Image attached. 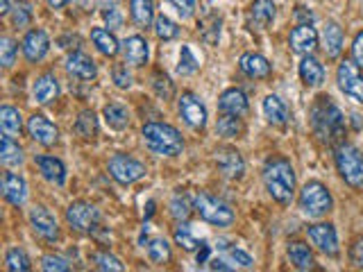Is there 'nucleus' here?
Instances as JSON below:
<instances>
[{"label": "nucleus", "mask_w": 363, "mask_h": 272, "mask_svg": "<svg viewBox=\"0 0 363 272\" xmlns=\"http://www.w3.org/2000/svg\"><path fill=\"white\" fill-rule=\"evenodd\" d=\"M309 123L313 134L318 136L322 143L338 145L343 143V134H345V118L329 95H318L309 109Z\"/></svg>", "instance_id": "f257e3e1"}, {"label": "nucleus", "mask_w": 363, "mask_h": 272, "mask_svg": "<svg viewBox=\"0 0 363 272\" xmlns=\"http://www.w3.org/2000/svg\"><path fill=\"white\" fill-rule=\"evenodd\" d=\"M263 186L268 191V196L289 207L295 198V186H298V179H295V170L291 166L289 159L284 157H270L263 166Z\"/></svg>", "instance_id": "f03ea898"}, {"label": "nucleus", "mask_w": 363, "mask_h": 272, "mask_svg": "<svg viewBox=\"0 0 363 272\" xmlns=\"http://www.w3.org/2000/svg\"><path fill=\"white\" fill-rule=\"evenodd\" d=\"M143 143L148 145L150 152L159 154V157H177L184 150V139L182 134L166 123H146L143 125Z\"/></svg>", "instance_id": "7ed1b4c3"}, {"label": "nucleus", "mask_w": 363, "mask_h": 272, "mask_svg": "<svg viewBox=\"0 0 363 272\" xmlns=\"http://www.w3.org/2000/svg\"><path fill=\"white\" fill-rule=\"evenodd\" d=\"M334 159H336V168L348 186L363 189V154L357 145L338 143L334 150Z\"/></svg>", "instance_id": "20e7f679"}, {"label": "nucleus", "mask_w": 363, "mask_h": 272, "mask_svg": "<svg viewBox=\"0 0 363 272\" xmlns=\"http://www.w3.org/2000/svg\"><path fill=\"white\" fill-rule=\"evenodd\" d=\"M300 209L307 218H322L334 209V200L327 186L320 182H307L300 191Z\"/></svg>", "instance_id": "39448f33"}, {"label": "nucleus", "mask_w": 363, "mask_h": 272, "mask_svg": "<svg viewBox=\"0 0 363 272\" xmlns=\"http://www.w3.org/2000/svg\"><path fill=\"white\" fill-rule=\"evenodd\" d=\"M196 204V213L205 222L214 227H232L234 222V211L229 209V204H225L223 200H218L209 193H198L193 198Z\"/></svg>", "instance_id": "423d86ee"}, {"label": "nucleus", "mask_w": 363, "mask_h": 272, "mask_svg": "<svg viewBox=\"0 0 363 272\" xmlns=\"http://www.w3.org/2000/svg\"><path fill=\"white\" fill-rule=\"evenodd\" d=\"M100 211L91 202H73L69 209H66V222L71 225V229L80 231V234H93L95 229L100 227Z\"/></svg>", "instance_id": "0eeeda50"}, {"label": "nucleus", "mask_w": 363, "mask_h": 272, "mask_svg": "<svg viewBox=\"0 0 363 272\" xmlns=\"http://www.w3.org/2000/svg\"><path fill=\"white\" fill-rule=\"evenodd\" d=\"M107 170L114 179L123 186H128V184H135L139 179L146 177V163H141L139 159L130 157V154H114L107 163Z\"/></svg>", "instance_id": "6e6552de"}, {"label": "nucleus", "mask_w": 363, "mask_h": 272, "mask_svg": "<svg viewBox=\"0 0 363 272\" xmlns=\"http://www.w3.org/2000/svg\"><path fill=\"white\" fill-rule=\"evenodd\" d=\"M336 82H338V89L345 93L348 98L363 104V71L357 66L355 60H343L338 64Z\"/></svg>", "instance_id": "1a4fd4ad"}, {"label": "nucleus", "mask_w": 363, "mask_h": 272, "mask_svg": "<svg viewBox=\"0 0 363 272\" xmlns=\"http://www.w3.org/2000/svg\"><path fill=\"white\" fill-rule=\"evenodd\" d=\"M179 116L191 130L203 132L207 128V107L196 93H182L179 98Z\"/></svg>", "instance_id": "9d476101"}, {"label": "nucleus", "mask_w": 363, "mask_h": 272, "mask_svg": "<svg viewBox=\"0 0 363 272\" xmlns=\"http://www.w3.org/2000/svg\"><path fill=\"white\" fill-rule=\"evenodd\" d=\"M307 236L309 240L316 245L322 254L327 257H338L341 252V245H338V234L336 229H334V225H329V222H318V225H311L307 227Z\"/></svg>", "instance_id": "9b49d317"}, {"label": "nucleus", "mask_w": 363, "mask_h": 272, "mask_svg": "<svg viewBox=\"0 0 363 272\" xmlns=\"http://www.w3.org/2000/svg\"><path fill=\"white\" fill-rule=\"evenodd\" d=\"M30 225H32V231L41 240H46V243L60 240V227H57V220L50 216V211L41 207V204H36V207L30 209Z\"/></svg>", "instance_id": "f8f14e48"}, {"label": "nucleus", "mask_w": 363, "mask_h": 272, "mask_svg": "<svg viewBox=\"0 0 363 272\" xmlns=\"http://www.w3.org/2000/svg\"><path fill=\"white\" fill-rule=\"evenodd\" d=\"M27 134H30L36 143L46 145V148H53V145L60 141V130H57L43 114H34L27 118Z\"/></svg>", "instance_id": "ddd939ff"}, {"label": "nucleus", "mask_w": 363, "mask_h": 272, "mask_svg": "<svg viewBox=\"0 0 363 272\" xmlns=\"http://www.w3.org/2000/svg\"><path fill=\"white\" fill-rule=\"evenodd\" d=\"M50 50V36L46 34L41 27H34L25 34L23 39V55L30 64H39L43 57Z\"/></svg>", "instance_id": "4468645a"}, {"label": "nucleus", "mask_w": 363, "mask_h": 272, "mask_svg": "<svg viewBox=\"0 0 363 272\" xmlns=\"http://www.w3.org/2000/svg\"><path fill=\"white\" fill-rule=\"evenodd\" d=\"M64 68H66V73H69L71 77H75V80H82V82L95 80V75H98L95 62L91 60L89 55H84L80 50H73L69 57H66Z\"/></svg>", "instance_id": "2eb2a0df"}, {"label": "nucleus", "mask_w": 363, "mask_h": 272, "mask_svg": "<svg viewBox=\"0 0 363 272\" xmlns=\"http://www.w3.org/2000/svg\"><path fill=\"white\" fill-rule=\"evenodd\" d=\"M289 46H291V50L298 55H313V50L320 46V34L316 32V27L300 23L289 34Z\"/></svg>", "instance_id": "dca6fc26"}, {"label": "nucleus", "mask_w": 363, "mask_h": 272, "mask_svg": "<svg viewBox=\"0 0 363 272\" xmlns=\"http://www.w3.org/2000/svg\"><path fill=\"white\" fill-rule=\"evenodd\" d=\"M216 166L229 179L243 177V172H245V161H243L241 152H238L236 148H221V150H216Z\"/></svg>", "instance_id": "f3484780"}, {"label": "nucleus", "mask_w": 363, "mask_h": 272, "mask_svg": "<svg viewBox=\"0 0 363 272\" xmlns=\"http://www.w3.org/2000/svg\"><path fill=\"white\" fill-rule=\"evenodd\" d=\"M3 198L12 204V207H23L27 200V182L16 172H3Z\"/></svg>", "instance_id": "a211bd4d"}, {"label": "nucleus", "mask_w": 363, "mask_h": 272, "mask_svg": "<svg viewBox=\"0 0 363 272\" xmlns=\"http://www.w3.org/2000/svg\"><path fill=\"white\" fill-rule=\"evenodd\" d=\"M238 68L250 80H263V77H268L273 73L270 62L259 53H243L241 60H238Z\"/></svg>", "instance_id": "6ab92c4d"}, {"label": "nucleus", "mask_w": 363, "mask_h": 272, "mask_svg": "<svg viewBox=\"0 0 363 272\" xmlns=\"http://www.w3.org/2000/svg\"><path fill=\"white\" fill-rule=\"evenodd\" d=\"M123 57H125V64L128 66H135L141 68L148 64V57H150V46L143 36L135 34V36H128L125 43H123Z\"/></svg>", "instance_id": "aec40b11"}, {"label": "nucleus", "mask_w": 363, "mask_h": 272, "mask_svg": "<svg viewBox=\"0 0 363 272\" xmlns=\"http://www.w3.org/2000/svg\"><path fill=\"white\" fill-rule=\"evenodd\" d=\"M34 163L46 182L55 184V186H64L66 184V166L62 163V159L50 157V154H39V157H34Z\"/></svg>", "instance_id": "412c9836"}, {"label": "nucleus", "mask_w": 363, "mask_h": 272, "mask_svg": "<svg viewBox=\"0 0 363 272\" xmlns=\"http://www.w3.org/2000/svg\"><path fill=\"white\" fill-rule=\"evenodd\" d=\"M218 109L223 114L243 118V116H247V111H250V102H247V95L241 89H227L223 91L221 98H218Z\"/></svg>", "instance_id": "4be33fe9"}, {"label": "nucleus", "mask_w": 363, "mask_h": 272, "mask_svg": "<svg viewBox=\"0 0 363 272\" xmlns=\"http://www.w3.org/2000/svg\"><path fill=\"white\" fill-rule=\"evenodd\" d=\"M275 3L273 0H254L250 5V12H247V21H250L252 27L256 30H266L273 21H275Z\"/></svg>", "instance_id": "5701e85b"}, {"label": "nucleus", "mask_w": 363, "mask_h": 272, "mask_svg": "<svg viewBox=\"0 0 363 272\" xmlns=\"http://www.w3.org/2000/svg\"><path fill=\"white\" fill-rule=\"evenodd\" d=\"M320 46L324 55L329 57V60H336V57L343 53V30L338 23L329 21L327 25L322 27L320 32Z\"/></svg>", "instance_id": "b1692460"}, {"label": "nucleus", "mask_w": 363, "mask_h": 272, "mask_svg": "<svg viewBox=\"0 0 363 272\" xmlns=\"http://www.w3.org/2000/svg\"><path fill=\"white\" fill-rule=\"evenodd\" d=\"M221 32H223V18L209 12L198 21V34L207 46H216L221 41Z\"/></svg>", "instance_id": "393cba45"}, {"label": "nucleus", "mask_w": 363, "mask_h": 272, "mask_svg": "<svg viewBox=\"0 0 363 272\" xmlns=\"http://www.w3.org/2000/svg\"><path fill=\"white\" fill-rule=\"evenodd\" d=\"M32 93H34V100L39 104H50L60 98V82H57V77L53 73H46L34 82Z\"/></svg>", "instance_id": "a878e982"}, {"label": "nucleus", "mask_w": 363, "mask_h": 272, "mask_svg": "<svg viewBox=\"0 0 363 272\" xmlns=\"http://www.w3.org/2000/svg\"><path fill=\"white\" fill-rule=\"evenodd\" d=\"M0 161H3V166H7V168L23 166L25 154H23L21 145L14 141V136L3 134V139H0Z\"/></svg>", "instance_id": "bb28decb"}, {"label": "nucleus", "mask_w": 363, "mask_h": 272, "mask_svg": "<svg viewBox=\"0 0 363 272\" xmlns=\"http://www.w3.org/2000/svg\"><path fill=\"white\" fill-rule=\"evenodd\" d=\"M263 114H266V118H268V123L277 125V128H284L291 118L289 107H286V102L282 98H277V95H268V98L263 100Z\"/></svg>", "instance_id": "cd10ccee"}, {"label": "nucleus", "mask_w": 363, "mask_h": 272, "mask_svg": "<svg viewBox=\"0 0 363 272\" xmlns=\"http://www.w3.org/2000/svg\"><path fill=\"white\" fill-rule=\"evenodd\" d=\"M130 16L137 27L155 25V0H130Z\"/></svg>", "instance_id": "c85d7f7f"}, {"label": "nucleus", "mask_w": 363, "mask_h": 272, "mask_svg": "<svg viewBox=\"0 0 363 272\" xmlns=\"http://www.w3.org/2000/svg\"><path fill=\"white\" fill-rule=\"evenodd\" d=\"M286 254H289V261L293 264V268H298V270H311L313 268V252L307 243L291 240L289 247H286Z\"/></svg>", "instance_id": "c756f323"}, {"label": "nucleus", "mask_w": 363, "mask_h": 272, "mask_svg": "<svg viewBox=\"0 0 363 272\" xmlns=\"http://www.w3.org/2000/svg\"><path fill=\"white\" fill-rule=\"evenodd\" d=\"M300 77L307 86H320L324 82V68L316 57L304 55L300 62Z\"/></svg>", "instance_id": "7c9ffc66"}, {"label": "nucleus", "mask_w": 363, "mask_h": 272, "mask_svg": "<svg viewBox=\"0 0 363 272\" xmlns=\"http://www.w3.org/2000/svg\"><path fill=\"white\" fill-rule=\"evenodd\" d=\"M91 41L98 48V53H102L104 57H116L121 50L118 39L111 34V30H104V27H93L91 30Z\"/></svg>", "instance_id": "2f4dec72"}, {"label": "nucleus", "mask_w": 363, "mask_h": 272, "mask_svg": "<svg viewBox=\"0 0 363 272\" xmlns=\"http://www.w3.org/2000/svg\"><path fill=\"white\" fill-rule=\"evenodd\" d=\"M102 118H104V123H107L111 130H116V132H123L130 125V114H128V109L121 102L104 104Z\"/></svg>", "instance_id": "473e14b6"}, {"label": "nucleus", "mask_w": 363, "mask_h": 272, "mask_svg": "<svg viewBox=\"0 0 363 272\" xmlns=\"http://www.w3.org/2000/svg\"><path fill=\"white\" fill-rule=\"evenodd\" d=\"M0 128H3V134L14 136V139L21 136L23 118H21V114H18V109H14V107H9V104L0 107Z\"/></svg>", "instance_id": "72a5a7b5"}, {"label": "nucleus", "mask_w": 363, "mask_h": 272, "mask_svg": "<svg viewBox=\"0 0 363 272\" xmlns=\"http://www.w3.org/2000/svg\"><path fill=\"white\" fill-rule=\"evenodd\" d=\"M216 132H218V136H223V139H238V136L245 132V128L238 116L223 114L216 123Z\"/></svg>", "instance_id": "f704fd0d"}, {"label": "nucleus", "mask_w": 363, "mask_h": 272, "mask_svg": "<svg viewBox=\"0 0 363 272\" xmlns=\"http://www.w3.org/2000/svg\"><path fill=\"white\" fill-rule=\"evenodd\" d=\"M5 268L12 272H27L32 268V261L27 257L25 250L12 247V250H7V254H5Z\"/></svg>", "instance_id": "c9c22d12"}, {"label": "nucleus", "mask_w": 363, "mask_h": 272, "mask_svg": "<svg viewBox=\"0 0 363 272\" xmlns=\"http://www.w3.org/2000/svg\"><path fill=\"white\" fill-rule=\"evenodd\" d=\"M196 204L191 202V198L186 196V193H175L173 200H170V216H173L177 222L182 220H189V216L193 213Z\"/></svg>", "instance_id": "e433bc0d"}, {"label": "nucleus", "mask_w": 363, "mask_h": 272, "mask_svg": "<svg viewBox=\"0 0 363 272\" xmlns=\"http://www.w3.org/2000/svg\"><path fill=\"white\" fill-rule=\"evenodd\" d=\"M75 134L82 136V139H93L95 134H98V118H95V114L91 109H84L78 121H75Z\"/></svg>", "instance_id": "4c0bfd02"}, {"label": "nucleus", "mask_w": 363, "mask_h": 272, "mask_svg": "<svg viewBox=\"0 0 363 272\" xmlns=\"http://www.w3.org/2000/svg\"><path fill=\"white\" fill-rule=\"evenodd\" d=\"M173 238H175L177 245L184 247L186 252H196L200 245H203V240H198V238L193 236V231H191V227L186 225V220L177 222V227H175V231H173Z\"/></svg>", "instance_id": "58836bf2"}, {"label": "nucleus", "mask_w": 363, "mask_h": 272, "mask_svg": "<svg viewBox=\"0 0 363 272\" xmlns=\"http://www.w3.org/2000/svg\"><path fill=\"white\" fill-rule=\"evenodd\" d=\"M148 259L152 261V264L157 266H164L170 261V245L166 238H152L148 240Z\"/></svg>", "instance_id": "ea45409f"}, {"label": "nucleus", "mask_w": 363, "mask_h": 272, "mask_svg": "<svg viewBox=\"0 0 363 272\" xmlns=\"http://www.w3.org/2000/svg\"><path fill=\"white\" fill-rule=\"evenodd\" d=\"M155 34L161 39V41H173V39L179 36V27L175 21H170L168 16H157L155 18Z\"/></svg>", "instance_id": "a19ab883"}, {"label": "nucleus", "mask_w": 363, "mask_h": 272, "mask_svg": "<svg viewBox=\"0 0 363 272\" xmlns=\"http://www.w3.org/2000/svg\"><path fill=\"white\" fill-rule=\"evenodd\" d=\"M152 89H155V93L159 95L161 100H170L175 93V86L173 82H170V77L166 73L157 71L155 75H152Z\"/></svg>", "instance_id": "79ce46f5"}, {"label": "nucleus", "mask_w": 363, "mask_h": 272, "mask_svg": "<svg viewBox=\"0 0 363 272\" xmlns=\"http://www.w3.org/2000/svg\"><path fill=\"white\" fill-rule=\"evenodd\" d=\"M218 247L225 250V259L232 261L234 266H238V268H252V266H254V261H252L250 254H247V252L236 250V247H227L225 240H221V245H218Z\"/></svg>", "instance_id": "37998d69"}, {"label": "nucleus", "mask_w": 363, "mask_h": 272, "mask_svg": "<svg viewBox=\"0 0 363 272\" xmlns=\"http://www.w3.org/2000/svg\"><path fill=\"white\" fill-rule=\"evenodd\" d=\"M91 259H93L95 268L104 270V272H123V270H125V266H123L116 257H111L109 252H95Z\"/></svg>", "instance_id": "c03bdc74"}, {"label": "nucleus", "mask_w": 363, "mask_h": 272, "mask_svg": "<svg viewBox=\"0 0 363 272\" xmlns=\"http://www.w3.org/2000/svg\"><path fill=\"white\" fill-rule=\"evenodd\" d=\"M200 68V62L193 57L189 46H182V55H179V64H177V75L186 77V75H193Z\"/></svg>", "instance_id": "a18cd8bd"}, {"label": "nucleus", "mask_w": 363, "mask_h": 272, "mask_svg": "<svg viewBox=\"0 0 363 272\" xmlns=\"http://www.w3.org/2000/svg\"><path fill=\"white\" fill-rule=\"evenodd\" d=\"M12 21L16 27H27L32 21V7L30 3H25V0H18L12 9Z\"/></svg>", "instance_id": "49530a36"}, {"label": "nucleus", "mask_w": 363, "mask_h": 272, "mask_svg": "<svg viewBox=\"0 0 363 272\" xmlns=\"http://www.w3.org/2000/svg\"><path fill=\"white\" fill-rule=\"evenodd\" d=\"M16 53H18V46L12 36H3L0 39V64L5 68H9L16 60Z\"/></svg>", "instance_id": "de8ad7c7"}, {"label": "nucleus", "mask_w": 363, "mask_h": 272, "mask_svg": "<svg viewBox=\"0 0 363 272\" xmlns=\"http://www.w3.org/2000/svg\"><path fill=\"white\" fill-rule=\"evenodd\" d=\"M111 80L118 89H130L132 82H135V77H132L128 64H114L111 66Z\"/></svg>", "instance_id": "09e8293b"}, {"label": "nucleus", "mask_w": 363, "mask_h": 272, "mask_svg": "<svg viewBox=\"0 0 363 272\" xmlns=\"http://www.w3.org/2000/svg\"><path fill=\"white\" fill-rule=\"evenodd\" d=\"M41 268L46 272H69L71 266H69V261L62 259V257H55V254H48L41 259Z\"/></svg>", "instance_id": "8fccbe9b"}, {"label": "nucleus", "mask_w": 363, "mask_h": 272, "mask_svg": "<svg viewBox=\"0 0 363 272\" xmlns=\"http://www.w3.org/2000/svg\"><path fill=\"white\" fill-rule=\"evenodd\" d=\"M168 3L177 9V14L184 18V21L196 14V0H168Z\"/></svg>", "instance_id": "3c124183"}, {"label": "nucleus", "mask_w": 363, "mask_h": 272, "mask_svg": "<svg viewBox=\"0 0 363 272\" xmlns=\"http://www.w3.org/2000/svg\"><path fill=\"white\" fill-rule=\"evenodd\" d=\"M104 23L109 25V30H118V27L123 25V14H121V9L116 7H109V9H104Z\"/></svg>", "instance_id": "603ef678"}, {"label": "nucleus", "mask_w": 363, "mask_h": 272, "mask_svg": "<svg viewBox=\"0 0 363 272\" xmlns=\"http://www.w3.org/2000/svg\"><path fill=\"white\" fill-rule=\"evenodd\" d=\"M352 60L357 62V66L363 71V32L355 36V43H352Z\"/></svg>", "instance_id": "864d4df0"}, {"label": "nucleus", "mask_w": 363, "mask_h": 272, "mask_svg": "<svg viewBox=\"0 0 363 272\" xmlns=\"http://www.w3.org/2000/svg\"><path fill=\"white\" fill-rule=\"evenodd\" d=\"M295 18H298L302 25H311L313 23V14L307 12V7H298V9H295Z\"/></svg>", "instance_id": "5fc2aeb1"}, {"label": "nucleus", "mask_w": 363, "mask_h": 272, "mask_svg": "<svg viewBox=\"0 0 363 272\" xmlns=\"http://www.w3.org/2000/svg\"><path fill=\"white\" fill-rule=\"evenodd\" d=\"M60 46L62 48H66V50H78V46H80V36H73V34H69V36H62L60 39Z\"/></svg>", "instance_id": "6e6d98bb"}, {"label": "nucleus", "mask_w": 363, "mask_h": 272, "mask_svg": "<svg viewBox=\"0 0 363 272\" xmlns=\"http://www.w3.org/2000/svg\"><path fill=\"white\" fill-rule=\"evenodd\" d=\"M352 261H355L357 268H363V240H359L355 250H352Z\"/></svg>", "instance_id": "4d7b16f0"}, {"label": "nucleus", "mask_w": 363, "mask_h": 272, "mask_svg": "<svg viewBox=\"0 0 363 272\" xmlns=\"http://www.w3.org/2000/svg\"><path fill=\"white\" fill-rule=\"evenodd\" d=\"M209 252H212V247H209L207 243L203 240V245L198 247V264H207V259H209Z\"/></svg>", "instance_id": "13d9d810"}, {"label": "nucleus", "mask_w": 363, "mask_h": 272, "mask_svg": "<svg viewBox=\"0 0 363 272\" xmlns=\"http://www.w3.org/2000/svg\"><path fill=\"white\" fill-rule=\"evenodd\" d=\"M212 270H232V266H227V261H221V259H214L212 264H209Z\"/></svg>", "instance_id": "bf43d9fd"}, {"label": "nucleus", "mask_w": 363, "mask_h": 272, "mask_svg": "<svg viewBox=\"0 0 363 272\" xmlns=\"http://www.w3.org/2000/svg\"><path fill=\"white\" fill-rule=\"evenodd\" d=\"M46 3H48V7H50V9H62V7L69 5L71 0H46Z\"/></svg>", "instance_id": "052dcab7"}, {"label": "nucleus", "mask_w": 363, "mask_h": 272, "mask_svg": "<svg viewBox=\"0 0 363 272\" xmlns=\"http://www.w3.org/2000/svg\"><path fill=\"white\" fill-rule=\"evenodd\" d=\"M9 12H12V9H9V0H0V14L7 16Z\"/></svg>", "instance_id": "680f3d73"}, {"label": "nucleus", "mask_w": 363, "mask_h": 272, "mask_svg": "<svg viewBox=\"0 0 363 272\" xmlns=\"http://www.w3.org/2000/svg\"><path fill=\"white\" fill-rule=\"evenodd\" d=\"M118 0H98V5L104 7V9H109V7H116Z\"/></svg>", "instance_id": "e2e57ef3"}, {"label": "nucleus", "mask_w": 363, "mask_h": 272, "mask_svg": "<svg viewBox=\"0 0 363 272\" xmlns=\"http://www.w3.org/2000/svg\"><path fill=\"white\" fill-rule=\"evenodd\" d=\"M209 3H214V0H209Z\"/></svg>", "instance_id": "0e129e2a"}]
</instances>
